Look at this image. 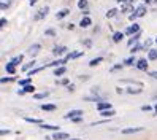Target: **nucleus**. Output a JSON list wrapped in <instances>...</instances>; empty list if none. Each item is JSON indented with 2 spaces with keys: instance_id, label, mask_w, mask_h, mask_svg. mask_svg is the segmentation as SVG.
I'll return each mask as SVG.
<instances>
[{
  "instance_id": "obj_41",
  "label": "nucleus",
  "mask_w": 157,
  "mask_h": 140,
  "mask_svg": "<svg viewBox=\"0 0 157 140\" xmlns=\"http://www.w3.org/2000/svg\"><path fill=\"white\" fill-rule=\"evenodd\" d=\"M57 85H62V86H67V85H70V80H68V78H62L60 81H57Z\"/></svg>"
},
{
  "instance_id": "obj_3",
  "label": "nucleus",
  "mask_w": 157,
  "mask_h": 140,
  "mask_svg": "<svg viewBox=\"0 0 157 140\" xmlns=\"http://www.w3.org/2000/svg\"><path fill=\"white\" fill-rule=\"evenodd\" d=\"M141 29H140V24H136V22H133L132 26H128L127 29H125V32H124V35H127V37H130V35H133V34H136V32H140Z\"/></svg>"
},
{
  "instance_id": "obj_50",
  "label": "nucleus",
  "mask_w": 157,
  "mask_h": 140,
  "mask_svg": "<svg viewBox=\"0 0 157 140\" xmlns=\"http://www.w3.org/2000/svg\"><path fill=\"white\" fill-rule=\"evenodd\" d=\"M67 29H68V30H75V24H71V22L67 24Z\"/></svg>"
},
{
  "instance_id": "obj_5",
  "label": "nucleus",
  "mask_w": 157,
  "mask_h": 140,
  "mask_svg": "<svg viewBox=\"0 0 157 140\" xmlns=\"http://www.w3.org/2000/svg\"><path fill=\"white\" fill-rule=\"evenodd\" d=\"M48 14H49V6H43L41 10H38V13L35 14V21H41V19H44Z\"/></svg>"
},
{
  "instance_id": "obj_19",
  "label": "nucleus",
  "mask_w": 157,
  "mask_h": 140,
  "mask_svg": "<svg viewBox=\"0 0 157 140\" xmlns=\"http://www.w3.org/2000/svg\"><path fill=\"white\" fill-rule=\"evenodd\" d=\"M49 97V91L46 92H33V99L36 100H43V99H48Z\"/></svg>"
},
{
  "instance_id": "obj_56",
  "label": "nucleus",
  "mask_w": 157,
  "mask_h": 140,
  "mask_svg": "<svg viewBox=\"0 0 157 140\" xmlns=\"http://www.w3.org/2000/svg\"><path fill=\"white\" fill-rule=\"evenodd\" d=\"M68 140H81V138H68Z\"/></svg>"
},
{
  "instance_id": "obj_46",
  "label": "nucleus",
  "mask_w": 157,
  "mask_h": 140,
  "mask_svg": "<svg viewBox=\"0 0 157 140\" xmlns=\"http://www.w3.org/2000/svg\"><path fill=\"white\" fill-rule=\"evenodd\" d=\"M144 2V5H154V3H157V0H143Z\"/></svg>"
},
{
  "instance_id": "obj_11",
  "label": "nucleus",
  "mask_w": 157,
  "mask_h": 140,
  "mask_svg": "<svg viewBox=\"0 0 157 140\" xmlns=\"http://www.w3.org/2000/svg\"><path fill=\"white\" fill-rule=\"evenodd\" d=\"M92 26V19L90 16H82V19L79 21V27H82V29H87V27Z\"/></svg>"
},
{
  "instance_id": "obj_24",
  "label": "nucleus",
  "mask_w": 157,
  "mask_h": 140,
  "mask_svg": "<svg viewBox=\"0 0 157 140\" xmlns=\"http://www.w3.org/2000/svg\"><path fill=\"white\" fill-rule=\"evenodd\" d=\"M22 61H24V54H17V56H14V58H13L10 62H11V64L14 65V67H16V65H19Z\"/></svg>"
},
{
  "instance_id": "obj_6",
  "label": "nucleus",
  "mask_w": 157,
  "mask_h": 140,
  "mask_svg": "<svg viewBox=\"0 0 157 140\" xmlns=\"http://www.w3.org/2000/svg\"><path fill=\"white\" fill-rule=\"evenodd\" d=\"M33 92H35V86L25 85V86H22V89L17 91V94H19V96H25V94H33Z\"/></svg>"
},
{
  "instance_id": "obj_45",
  "label": "nucleus",
  "mask_w": 157,
  "mask_h": 140,
  "mask_svg": "<svg viewBox=\"0 0 157 140\" xmlns=\"http://www.w3.org/2000/svg\"><path fill=\"white\" fill-rule=\"evenodd\" d=\"M151 110H152L151 105H143V107H141V111H151Z\"/></svg>"
},
{
  "instance_id": "obj_54",
  "label": "nucleus",
  "mask_w": 157,
  "mask_h": 140,
  "mask_svg": "<svg viewBox=\"0 0 157 140\" xmlns=\"http://www.w3.org/2000/svg\"><path fill=\"white\" fill-rule=\"evenodd\" d=\"M154 113H155V115H157V104H155V105H154Z\"/></svg>"
},
{
  "instance_id": "obj_43",
  "label": "nucleus",
  "mask_w": 157,
  "mask_h": 140,
  "mask_svg": "<svg viewBox=\"0 0 157 140\" xmlns=\"http://www.w3.org/2000/svg\"><path fill=\"white\" fill-rule=\"evenodd\" d=\"M11 134V130H8V129H0V137L2 135H10Z\"/></svg>"
},
{
  "instance_id": "obj_26",
  "label": "nucleus",
  "mask_w": 157,
  "mask_h": 140,
  "mask_svg": "<svg viewBox=\"0 0 157 140\" xmlns=\"http://www.w3.org/2000/svg\"><path fill=\"white\" fill-rule=\"evenodd\" d=\"M124 92H127V94H141L143 89L136 86V88H127V89H124Z\"/></svg>"
},
{
  "instance_id": "obj_53",
  "label": "nucleus",
  "mask_w": 157,
  "mask_h": 140,
  "mask_svg": "<svg viewBox=\"0 0 157 140\" xmlns=\"http://www.w3.org/2000/svg\"><path fill=\"white\" fill-rule=\"evenodd\" d=\"M116 92H117V94H124V89H122V88H117Z\"/></svg>"
},
{
  "instance_id": "obj_2",
  "label": "nucleus",
  "mask_w": 157,
  "mask_h": 140,
  "mask_svg": "<svg viewBox=\"0 0 157 140\" xmlns=\"http://www.w3.org/2000/svg\"><path fill=\"white\" fill-rule=\"evenodd\" d=\"M51 53H52V56H56V58H60V56L63 58V54L68 53V48H67V46H62V45H57V46H54V48H52Z\"/></svg>"
},
{
  "instance_id": "obj_1",
  "label": "nucleus",
  "mask_w": 157,
  "mask_h": 140,
  "mask_svg": "<svg viewBox=\"0 0 157 140\" xmlns=\"http://www.w3.org/2000/svg\"><path fill=\"white\" fill-rule=\"evenodd\" d=\"M146 13H147L146 5H144V3H143V5H138L135 10L132 11V14H128V19H130V21H135L136 18H143V16H146Z\"/></svg>"
},
{
  "instance_id": "obj_14",
  "label": "nucleus",
  "mask_w": 157,
  "mask_h": 140,
  "mask_svg": "<svg viewBox=\"0 0 157 140\" xmlns=\"http://www.w3.org/2000/svg\"><path fill=\"white\" fill-rule=\"evenodd\" d=\"M114 115H116V110H113V108L101 110V111H100V116H101V118H113Z\"/></svg>"
},
{
  "instance_id": "obj_4",
  "label": "nucleus",
  "mask_w": 157,
  "mask_h": 140,
  "mask_svg": "<svg viewBox=\"0 0 157 140\" xmlns=\"http://www.w3.org/2000/svg\"><path fill=\"white\" fill-rule=\"evenodd\" d=\"M40 50H41V45H40V43H33V45L29 46V50H27V54L32 56V58H35V56L40 53Z\"/></svg>"
},
{
  "instance_id": "obj_33",
  "label": "nucleus",
  "mask_w": 157,
  "mask_h": 140,
  "mask_svg": "<svg viewBox=\"0 0 157 140\" xmlns=\"http://www.w3.org/2000/svg\"><path fill=\"white\" fill-rule=\"evenodd\" d=\"M56 108H57V107L54 105V104H43V105H41V110H43V111H54Z\"/></svg>"
},
{
  "instance_id": "obj_25",
  "label": "nucleus",
  "mask_w": 157,
  "mask_h": 140,
  "mask_svg": "<svg viewBox=\"0 0 157 140\" xmlns=\"http://www.w3.org/2000/svg\"><path fill=\"white\" fill-rule=\"evenodd\" d=\"M24 119L27 121V123H32V124H43V119H40V118H30V116H24Z\"/></svg>"
},
{
  "instance_id": "obj_22",
  "label": "nucleus",
  "mask_w": 157,
  "mask_h": 140,
  "mask_svg": "<svg viewBox=\"0 0 157 140\" xmlns=\"http://www.w3.org/2000/svg\"><path fill=\"white\" fill-rule=\"evenodd\" d=\"M68 14H70V10H68V8H63V10H59L57 11L56 18H57V19H63V18H67Z\"/></svg>"
},
{
  "instance_id": "obj_51",
  "label": "nucleus",
  "mask_w": 157,
  "mask_h": 140,
  "mask_svg": "<svg viewBox=\"0 0 157 140\" xmlns=\"http://www.w3.org/2000/svg\"><path fill=\"white\" fill-rule=\"evenodd\" d=\"M36 2H38V0H29V5H30V6H35Z\"/></svg>"
},
{
  "instance_id": "obj_40",
  "label": "nucleus",
  "mask_w": 157,
  "mask_h": 140,
  "mask_svg": "<svg viewBox=\"0 0 157 140\" xmlns=\"http://www.w3.org/2000/svg\"><path fill=\"white\" fill-rule=\"evenodd\" d=\"M6 24H8V19H6V18H0V30L5 29Z\"/></svg>"
},
{
  "instance_id": "obj_31",
  "label": "nucleus",
  "mask_w": 157,
  "mask_h": 140,
  "mask_svg": "<svg viewBox=\"0 0 157 140\" xmlns=\"http://www.w3.org/2000/svg\"><path fill=\"white\" fill-rule=\"evenodd\" d=\"M141 50H143V45H141L140 42L135 43L133 46H130V53H132V54H135V53H138V51H141Z\"/></svg>"
},
{
  "instance_id": "obj_38",
  "label": "nucleus",
  "mask_w": 157,
  "mask_h": 140,
  "mask_svg": "<svg viewBox=\"0 0 157 140\" xmlns=\"http://www.w3.org/2000/svg\"><path fill=\"white\" fill-rule=\"evenodd\" d=\"M56 34H57L56 29H52V27H51V29H46V30H44V35H46V37H56Z\"/></svg>"
},
{
  "instance_id": "obj_42",
  "label": "nucleus",
  "mask_w": 157,
  "mask_h": 140,
  "mask_svg": "<svg viewBox=\"0 0 157 140\" xmlns=\"http://www.w3.org/2000/svg\"><path fill=\"white\" fill-rule=\"evenodd\" d=\"M151 43H152V40H151V38H149V40H146V42L143 43V50H151V48H149Z\"/></svg>"
},
{
  "instance_id": "obj_15",
  "label": "nucleus",
  "mask_w": 157,
  "mask_h": 140,
  "mask_svg": "<svg viewBox=\"0 0 157 140\" xmlns=\"http://www.w3.org/2000/svg\"><path fill=\"white\" fill-rule=\"evenodd\" d=\"M65 56L68 59H78V58H82V56H84V51H71V53H67Z\"/></svg>"
},
{
  "instance_id": "obj_52",
  "label": "nucleus",
  "mask_w": 157,
  "mask_h": 140,
  "mask_svg": "<svg viewBox=\"0 0 157 140\" xmlns=\"http://www.w3.org/2000/svg\"><path fill=\"white\" fill-rule=\"evenodd\" d=\"M82 16H89V8H86V10H82Z\"/></svg>"
},
{
  "instance_id": "obj_20",
  "label": "nucleus",
  "mask_w": 157,
  "mask_h": 140,
  "mask_svg": "<svg viewBox=\"0 0 157 140\" xmlns=\"http://www.w3.org/2000/svg\"><path fill=\"white\" fill-rule=\"evenodd\" d=\"M147 61H157V48L147 50Z\"/></svg>"
},
{
  "instance_id": "obj_29",
  "label": "nucleus",
  "mask_w": 157,
  "mask_h": 140,
  "mask_svg": "<svg viewBox=\"0 0 157 140\" xmlns=\"http://www.w3.org/2000/svg\"><path fill=\"white\" fill-rule=\"evenodd\" d=\"M76 6L79 10H86V8H89V0H78Z\"/></svg>"
},
{
  "instance_id": "obj_44",
  "label": "nucleus",
  "mask_w": 157,
  "mask_h": 140,
  "mask_svg": "<svg viewBox=\"0 0 157 140\" xmlns=\"http://www.w3.org/2000/svg\"><path fill=\"white\" fill-rule=\"evenodd\" d=\"M73 123H82V116H75V118H71Z\"/></svg>"
},
{
  "instance_id": "obj_30",
  "label": "nucleus",
  "mask_w": 157,
  "mask_h": 140,
  "mask_svg": "<svg viewBox=\"0 0 157 140\" xmlns=\"http://www.w3.org/2000/svg\"><path fill=\"white\" fill-rule=\"evenodd\" d=\"M13 81H16V77L14 75H10V77L0 78V85H6V83H13Z\"/></svg>"
},
{
  "instance_id": "obj_23",
  "label": "nucleus",
  "mask_w": 157,
  "mask_h": 140,
  "mask_svg": "<svg viewBox=\"0 0 157 140\" xmlns=\"http://www.w3.org/2000/svg\"><path fill=\"white\" fill-rule=\"evenodd\" d=\"M124 37H125L124 32H114V34H113V42H114V43H121Z\"/></svg>"
},
{
  "instance_id": "obj_57",
  "label": "nucleus",
  "mask_w": 157,
  "mask_h": 140,
  "mask_svg": "<svg viewBox=\"0 0 157 140\" xmlns=\"http://www.w3.org/2000/svg\"><path fill=\"white\" fill-rule=\"evenodd\" d=\"M154 42H155V43H157V37H155V40H154Z\"/></svg>"
},
{
  "instance_id": "obj_35",
  "label": "nucleus",
  "mask_w": 157,
  "mask_h": 140,
  "mask_svg": "<svg viewBox=\"0 0 157 140\" xmlns=\"http://www.w3.org/2000/svg\"><path fill=\"white\" fill-rule=\"evenodd\" d=\"M43 69H44V65H43V67H33V69H30L27 73H29V77H32V75H35V73H40Z\"/></svg>"
},
{
  "instance_id": "obj_55",
  "label": "nucleus",
  "mask_w": 157,
  "mask_h": 140,
  "mask_svg": "<svg viewBox=\"0 0 157 140\" xmlns=\"http://www.w3.org/2000/svg\"><path fill=\"white\" fill-rule=\"evenodd\" d=\"M116 2H119V3H124V0H116Z\"/></svg>"
},
{
  "instance_id": "obj_32",
  "label": "nucleus",
  "mask_w": 157,
  "mask_h": 140,
  "mask_svg": "<svg viewBox=\"0 0 157 140\" xmlns=\"http://www.w3.org/2000/svg\"><path fill=\"white\" fill-rule=\"evenodd\" d=\"M5 69H6V72H8V75H16V67H14L11 62H8Z\"/></svg>"
},
{
  "instance_id": "obj_13",
  "label": "nucleus",
  "mask_w": 157,
  "mask_h": 140,
  "mask_svg": "<svg viewBox=\"0 0 157 140\" xmlns=\"http://www.w3.org/2000/svg\"><path fill=\"white\" fill-rule=\"evenodd\" d=\"M109 108H113L109 102H105V100L97 102V110H98V111H101V110H109Z\"/></svg>"
},
{
  "instance_id": "obj_16",
  "label": "nucleus",
  "mask_w": 157,
  "mask_h": 140,
  "mask_svg": "<svg viewBox=\"0 0 157 140\" xmlns=\"http://www.w3.org/2000/svg\"><path fill=\"white\" fill-rule=\"evenodd\" d=\"M40 127L41 129H46V130H51V132H57V130H60V127L59 126H56V124H40Z\"/></svg>"
},
{
  "instance_id": "obj_9",
  "label": "nucleus",
  "mask_w": 157,
  "mask_h": 140,
  "mask_svg": "<svg viewBox=\"0 0 157 140\" xmlns=\"http://www.w3.org/2000/svg\"><path fill=\"white\" fill-rule=\"evenodd\" d=\"M82 115H84V111H82V110H70L67 115H63V118H65V119H71L75 116H82Z\"/></svg>"
},
{
  "instance_id": "obj_48",
  "label": "nucleus",
  "mask_w": 157,
  "mask_h": 140,
  "mask_svg": "<svg viewBox=\"0 0 157 140\" xmlns=\"http://www.w3.org/2000/svg\"><path fill=\"white\" fill-rule=\"evenodd\" d=\"M82 43H84V46H89V48L92 46V40H82Z\"/></svg>"
},
{
  "instance_id": "obj_37",
  "label": "nucleus",
  "mask_w": 157,
  "mask_h": 140,
  "mask_svg": "<svg viewBox=\"0 0 157 140\" xmlns=\"http://www.w3.org/2000/svg\"><path fill=\"white\" fill-rule=\"evenodd\" d=\"M17 83H19L21 86H25V85H32V78H30V77H27V78H22V80H19Z\"/></svg>"
},
{
  "instance_id": "obj_36",
  "label": "nucleus",
  "mask_w": 157,
  "mask_h": 140,
  "mask_svg": "<svg viewBox=\"0 0 157 140\" xmlns=\"http://www.w3.org/2000/svg\"><path fill=\"white\" fill-rule=\"evenodd\" d=\"M11 2L13 0H6V2H0V10H8L11 6Z\"/></svg>"
},
{
  "instance_id": "obj_8",
  "label": "nucleus",
  "mask_w": 157,
  "mask_h": 140,
  "mask_svg": "<svg viewBox=\"0 0 157 140\" xmlns=\"http://www.w3.org/2000/svg\"><path fill=\"white\" fill-rule=\"evenodd\" d=\"M135 65H136V69L138 70H141V72H146L147 70V59H138L136 62H135Z\"/></svg>"
},
{
  "instance_id": "obj_27",
  "label": "nucleus",
  "mask_w": 157,
  "mask_h": 140,
  "mask_svg": "<svg viewBox=\"0 0 157 140\" xmlns=\"http://www.w3.org/2000/svg\"><path fill=\"white\" fill-rule=\"evenodd\" d=\"M135 62H136V59H135V56L132 54L130 58H127V59L122 61V65H124V67H128V65H133Z\"/></svg>"
},
{
  "instance_id": "obj_7",
  "label": "nucleus",
  "mask_w": 157,
  "mask_h": 140,
  "mask_svg": "<svg viewBox=\"0 0 157 140\" xmlns=\"http://www.w3.org/2000/svg\"><path fill=\"white\" fill-rule=\"evenodd\" d=\"M70 135L67 132H62V130H57V132H54L51 135V140H68Z\"/></svg>"
},
{
  "instance_id": "obj_17",
  "label": "nucleus",
  "mask_w": 157,
  "mask_h": 140,
  "mask_svg": "<svg viewBox=\"0 0 157 140\" xmlns=\"http://www.w3.org/2000/svg\"><path fill=\"white\" fill-rule=\"evenodd\" d=\"M65 72H67L65 65H59V67L54 69V77H62V75H65Z\"/></svg>"
},
{
  "instance_id": "obj_39",
  "label": "nucleus",
  "mask_w": 157,
  "mask_h": 140,
  "mask_svg": "<svg viewBox=\"0 0 157 140\" xmlns=\"http://www.w3.org/2000/svg\"><path fill=\"white\" fill-rule=\"evenodd\" d=\"M122 69H124V65H122V64H116V65H113V67L109 69V72L113 73V72H117V70H122Z\"/></svg>"
},
{
  "instance_id": "obj_49",
  "label": "nucleus",
  "mask_w": 157,
  "mask_h": 140,
  "mask_svg": "<svg viewBox=\"0 0 157 140\" xmlns=\"http://www.w3.org/2000/svg\"><path fill=\"white\" fill-rule=\"evenodd\" d=\"M149 77H152L154 80H157V72L154 70V72H149Z\"/></svg>"
},
{
  "instance_id": "obj_21",
  "label": "nucleus",
  "mask_w": 157,
  "mask_h": 140,
  "mask_svg": "<svg viewBox=\"0 0 157 140\" xmlns=\"http://www.w3.org/2000/svg\"><path fill=\"white\" fill-rule=\"evenodd\" d=\"M135 10V8H133V5L132 3H122V8H121V13H132Z\"/></svg>"
},
{
  "instance_id": "obj_18",
  "label": "nucleus",
  "mask_w": 157,
  "mask_h": 140,
  "mask_svg": "<svg viewBox=\"0 0 157 140\" xmlns=\"http://www.w3.org/2000/svg\"><path fill=\"white\" fill-rule=\"evenodd\" d=\"M35 64H36V61H35V59H33V61H30V62H27V64H22L21 70H22L24 73H27L30 69H33V67H35Z\"/></svg>"
},
{
  "instance_id": "obj_10",
  "label": "nucleus",
  "mask_w": 157,
  "mask_h": 140,
  "mask_svg": "<svg viewBox=\"0 0 157 140\" xmlns=\"http://www.w3.org/2000/svg\"><path fill=\"white\" fill-rule=\"evenodd\" d=\"M140 38H141V30H140V32H136V34H133V35H130V38H128L127 45H128V46H133L135 43L140 42Z\"/></svg>"
},
{
  "instance_id": "obj_47",
  "label": "nucleus",
  "mask_w": 157,
  "mask_h": 140,
  "mask_svg": "<svg viewBox=\"0 0 157 140\" xmlns=\"http://www.w3.org/2000/svg\"><path fill=\"white\" fill-rule=\"evenodd\" d=\"M67 91L68 92H73V91H75V85H67Z\"/></svg>"
},
{
  "instance_id": "obj_28",
  "label": "nucleus",
  "mask_w": 157,
  "mask_h": 140,
  "mask_svg": "<svg viewBox=\"0 0 157 140\" xmlns=\"http://www.w3.org/2000/svg\"><path fill=\"white\" fill-rule=\"evenodd\" d=\"M101 62H103V58H101V56H98V58L89 61V67H97V65H98V64H101Z\"/></svg>"
},
{
  "instance_id": "obj_34",
  "label": "nucleus",
  "mask_w": 157,
  "mask_h": 140,
  "mask_svg": "<svg viewBox=\"0 0 157 140\" xmlns=\"http://www.w3.org/2000/svg\"><path fill=\"white\" fill-rule=\"evenodd\" d=\"M117 13H119L117 8H111V10H108V11H106V14H105V16L108 18V19H111V18H114Z\"/></svg>"
},
{
  "instance_id": "obj_12",
  "label": "nucleus",
  "mask_w": 157,
  "mask_h": 140,
  "mask_svg": "<svg viewBox=\"0 0 157 140\" xmlns=\"http://www.w3.org/2000/svg\"><path fill=\"white\" fill-rule=\"evenodd\" d=\"M143 130H144V127H127V129H122L121 132L127 135V134H136V132H143Z\"/></svg>"
}]
</instances>
